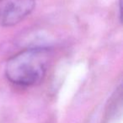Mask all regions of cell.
<instances>
[{
	"label": "cell",
	"mask_w": 123,
	"mask_h": 123,
	"mask_svg": "<svg viewBox=\"0 0 123 123\" xmlns=\"http://www.w3.org/2000/svg\"><path fill=\"white\" fill-rule=\"evenodd\" d=\"M51 57V49L46 46L37 45L21 50L7 61L5 76L16 86H35L44 77Z\"/></svg>",
	"instance_id": "cell-1"
},
{
	"label": "cell",
	"mask_w": 123,
	"mask_h": 123,
	"mask_svg": "<svg viewBox=\"0 0 123 123\" xmlns=\"http://www.w3.org/2000/svg\"><path fill=\"white\" fill-rule=\"evenodd\" d=\"M36 0H0V25L12 27L32 13Z\"/></svg>",
	"instance_id": "cell-2"
}]
</instances>
